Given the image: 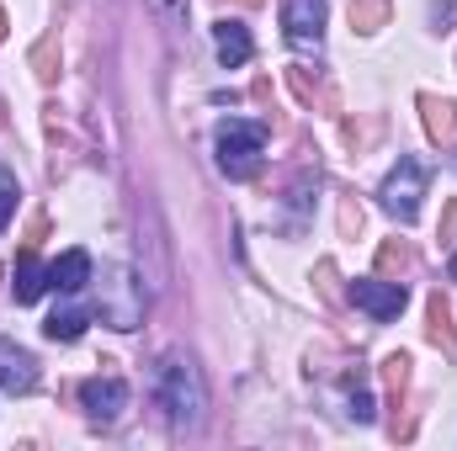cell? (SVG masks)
I'll use <instances>...</instances> for the list:
<instances>
[{
    "mask_svg": "<svg viewBox=\"0 0 457 451\" xmlns=\"http://www.w3.org/2000/svg\"><path fill=\"white\" fill-rule=\"evenodd\" d=\"M154 11H160V16H170V21H176V16H181V11H187V0H154Z\"/></svg>",
    "mask_w": 457,
    "mask_h": 451,
    "instance_id": "17",
    "label": "cell"
},
{
    "mask_svg": "<svg viewBox=\"0 0 457 451\" xmlns=\"http://www.w3.org/2000/svg\"><path fill=\"white\" fill-rule=\"evenodd\" d=\"M453 282H457V255H453Z\"/></svg>",
    "mask_w": 457,
    "mask_h": 451,
    "instance_id": "18",
    "label": "cell"
},
{
    "mask_svg": "<svg viewBox=\"0 0 457 451\" xmlns=\"http://www.w3.org/2000/svg\"><path fill=\"white\" fill-rule=\"evenodd\" d=\"M420 107H426V127H431V138H447L457 122V107L453 102H436V96H420Z\"/></svg>",
    "mask_w": 457,
    "mask_h": 451,
    "instance_id": "13",
    "label": "cell"
},
{
    "mask_svg": "<svg viewBox=\"0 0 457 451\" xmlns=\"http://www.w3.org/2000/svg\"><path fill=\"white\" fill-rule=\"evenodd\" d=\"M11 213H16V176L0 170V228L11 224Z\"/></svg>",
    "mask_w": 457,
    "mask_h": 451,
    "instance_id": "16",
    "label": "cell"
},
{
    "mask_svg": "<svg viewBox=\"0 0 457 451\" xmlns=\"http://www.w3.org/2000/svg\"><path fill=\"white\" fill-rule=\"evenodd\" d=\"M154 404L165 409V420L176 430H197L203 425V409H208V388H203V372L187 350H165L160 366H154Z\"/></svg>",
    "mask_w": 457,
    "mask_h": 451,
    "instance_id": "1",
    "label": "cell"
},
{
    "mask_svg": "<svg viewBox=\"0 0 457 451\" xmlns=\"http://www.w3.org/2000/svg\"><path fill=\"white\" fill-rule=\"evenodd\" d=\"M383 11H388L383 0H356V5H351V21H356L361 32H372V27L383 21Z\"/></svg>",
    "mask_w": 457,
    "mask_h": 451,
    "instance_id": "14",
    "label": "cell"
},
{
    "mask_svg": "<svg viewBox=\"0 0 457 451\" xmlns=\"http://www.w3.org/2000/svg\"><path fill=\"white\" fill-rule=\"evenodd\" d=\"M43 292H48V266H37L32 250H21V260H16V271H11V298L27 308V303H37Z\"/></svg>",
    "mask_w": 457,
    "mask_h": 451,
    "instance_id": "10",
    "label": "cell"
},
{
    "mask_svg": "<svg viewBox=\"0 0 457 451\" xmlns=\"http://www.w3.org/2000/svg\"><path fill=\"white\" fill-rule=\"evenodd\" d=\"M86 282H91V255H86V250H64V255L48 266V287L64 292V298H75Z\"/></svg>",
    "mask_w": 457,
    "mask_h": 451,
    "instance_id": "9",
    "label": "cell"
},
{
    "mask_svg": "<svg viewBox=\"0 0 457 451\" xmlns=\"http://www.w3.org/2000/svg\"><path fill=\"white\" fill-rule=\"evenodd\" d=\"M0 388L5 393H32L37 388V361L11 340H0Z\"/></svg>",
    "mask_w": 457,
    "mask_h": 451,
    "instance_id": "8",
    "label": "cell"
},
{
    "mask_svg": "<svg viewBox=\"0 0 457 451\" xmlns=\"http://www.w3.org/2000/svg\"><path fill=\"white\" fill-rule=\"evenodd\" d=\"M351 303H356L361 314H372L378 324H388V319H399V314H404V303H410V292H404L399 282H378V276H356V282H351Z\"/></svg>",
    "mask_w": 457,
    "mask_h": 451,
    "instance_id": "6",
    "label": "cell"
},
{
    "mask_svg": "<svg viewBox=\"0 0 457 451\" xmlns=\"http://www.w3.org/2000/svg\"><path fill=\"white\" fill-rule=\"evenodd\" d=\"M96 314L112 330H138L144 324V282L128 266H107L96 282Z\"/></svg>",
    "mask_w": 457,
    "mask_h": 451,
    "instance_id": "2",
    "label": "cell"
},
{
    "mask_svg": "<svg viewBox=\"0 0 457 451\" xmlns=\"http://www.w3.org/2000/svg\"><path fill=\"white\" fill-rule=\"evenodd\" d=\"M383 208L399 218V224H415L420 218V197H426V165L420 160H399L394 170H388V181H383Z\"/></svg>",
    "mask_w": 457,
    "mask_h": 451,
    "instance_id": "4",
    "label": "cell"
},
{
    "mask_svg": "<svg viewBox=\"0 0 457 451\" xmlns=\"http://www.w3.org/2000/svg\"><path fill=\"white\" fill-rule=\"evenodd\" d=\"M43 335H48V340H64V345H70V340H80V335H86V308H80V303L54 308V314H48V324H43Z\"/></svg>",
    "mask_w": 457,
    "mask_h": 451,
    "instance_id": "12",
    "label": "cell"
},
{
    "mask_svg": "<svg viewBox=\"0 0 457 451\" xmlns=\"http://www.w3.org/2000/svg\"><path fill=\"white\" fill-rule=\"evenodd\" d=\"M431 340L453 350V330H447V303H442V298H431Z\"/></svg>",
    "mask_w": 457,
    "mask_h": 451,
    "instance_id": "15",
    "label": "cell"
},
{
    "mask_svg": "<svg viewBox=\"0 0 457 451\" xmlns=\"http://www.w3.org/2000/svg\"><path fill=\"white\" fill-rule=\"evenodd\" d=\"M0 37H5V16H0Z\"/></svg>",
    "mask_w": 457,
    "mask_h": 451,
    "instance_id": "19",
    "label": "cell"
},
{
    "mask_svg": "<svg viewBox=\"0 0 457 451\" xmlns=\"http://www.w3.org/2000/svg\"><path fill=\"white\" fill-rule=\"evenodd\" d=\"M213 144H219L224 176L250 181V176L261 170V154H266V127H261V122H245V117H228V122H219Z\"/></svg>",
    "mask_w": 457,
    "mask_h": 451,
    "instance_id": "3",
    "label": "cell"
},
{
    "mask_svg": "<svg viewBox=\"0 0 457 451\" xmlns=\"http://www.w3.org/2000/svg\"><path fill=\"white\" fill-rule=\"evenodd\" d=\"M80 404H86V414L91 420H117L122 409H128V388L117 382V377H91V382H80Z\"/></svg>",
    "mask_w": 457,
    "mask_h": 451,
    "instance_id": "7",
    "label": "cell"
},
{
    "mask_svg": "<svg viewBox=\"0 0 457 451\" xmlns=\"http://www.w3.org/2000/svg\"><path fill=\"white\" fill-rule=\"evenodd\" d=\"M325 16H330L325 0H287V11H282L287 43H293L298 53H320V43H325Z\"/></svg>",
    "mask_w": 457,
    "mask_h": 451,
    "instance_id": "5",
    "label": "cell"
},
{
    "mask_svg": "<svg viewBox=\"0 0 457 451\" xmlns=\"http://www.w3.org/2000/svg\"><path fill=\"white\" fill-rule=\"evenodd\" d=\"M213 43H219V59H224L228 70H239L250 53H255V43H250V32L239 27V21H219L213 27Z\"/></svg>",
    "mask_w": 457,
    "mask_h": 451,
    "instance_id": "11",
    "label": "cell"
}]
</instances>
